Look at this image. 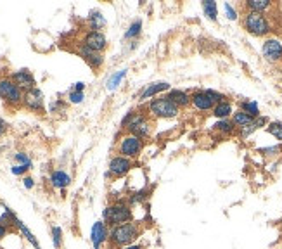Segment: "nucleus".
I'll return each instance as SVG.
<instances>
[{
	"label": "nucleus",
	"mask_w": 282,
	"mask_h": 249,
	"mask_svg": "<svg viewBox=\"0 0 282 249\" xmlns=\"http://www.w3.org/2000/svg\"><path fill=\"white\" fill-rule=\"evenodd\" d=\"M273 4L270 0H248L244 2L246 11H251V12H260V14H267V12L272 9Z\"/></svg>",
	"instance_id": "obj_20"
},
{
	"label": "nucleus",
	"mask_w": 282,
	"mask_h": 249,
	"mask_svg": "<svg viewBox=\"0 0 282 249\" xmlns=\"http://www.w3.org/2000/svg\"><path fill=\"white\" fill-rule=\"evenodd\" d=\"M23 106L31 113L43 114L45 113V101H43V93L38 90V88H33V90L25 92V97H23Z\"/></svg>",
	"instance_id": "obj_9"
},
{
	"label": "nucleus",
	"mask_w": 282,
	"mask_h": 249,
	"mask_svg": "<svg viewBox=\"0 0 282 249\" xmlns=\"http://www.w3.org/2000/svg\"><path fill=\"white\" fill-rule=\"evenodd\" d=\"M88 23H90L92 31H100L104 26H106V19L100 16V12H94V14H90V18H88Z\"/></svg>",
	"instance_id": "obj_26"
},
{
	"label": "nucleus",
	"mask_w": 282,
	"mask_h": 249,
	"mask_svg": "<svg viewBox=\"0 0 282 249\" xmlns=\"http://www.w3.org/2000/svg\"><path fill=\"white\" fill-rule=\"evenodd\" d=\"M90 240L95 249H100L104 242L109 240V227H107L102 220L94 223V227H92V230H90Z\"/></svg>",
	"instance_id": "obj_13"
},
{
	"label": "nucleus",
	"mask_w": 282,
	"mask_h": 249,
	"mask_svg": "<svg viewBox=\"0 0 282 249\" xmlns=\"http://www.w3.org/2000/svg\"><path fill=\"white\" fill-rule=\"evenodd\" d=\"M78 54H80V57H82V59L88 64V66L94 69V71H97V69L102 68V64H104V56L100 54V52L90 51L88 47H85V45H82V43H80Z\"/></svg>",
	"instance_id": "obj_14"
},
{
	"label": "nucleus",
	"mask_w": 282,
	"mask_h": 249,
	"mask_svg": "<svg viewBox=\"0 0 282 249\" xmlns=\"http://www.w3.org/2000/svg\"><path fill=\"white\" fill-rule=\"evenodd\" d=\"M28 170H30V168H26V166H21V165H14L13 166V173L14 175H25Z\"/></svg>",
	"instance_id": "obj_37"
},
{
	"label": "nucleus",
	"mask_w": 282,
	"mask_h": 249,
	"mask_svg": "<svg viewBox=\"0 0 282 249\" xmlns=\"http://www.w3.org/2000/svg\"><path fill=\"white\" fill-rule=\"evenodd\" d=\"M120 249H146L142 246V244H130V246H125V247H120Z\"/></svg>",
	"instance_id": "obj_42"
},
{
	"label": "nucleus",
	"mask_w": 282,
	"mask_h": 249,
	"mask_svg": "<svg viewBox=\"0 0 282 249\" xmlns=\"http://www.w3.org/2000/svg\"><path fill=\"white\" fill-rule=\"evenodd\" d=\"M83 88H85V83H82V81H80V83H76L73 87V92H83Z\"/></svg>",
	"instance_id": "obj_41"
},
{
	"label": "nucleus",
	"mask_w": 282,
	"mask_h": 249,
	"mask_svg": "<svg viewBox=\"0 0 282 249\" xmlns=\"http://www.w3.org/2000/svg\"><path fill=\"white\" fill-rule=\"evenodd\" d=\"M132 168H134V161H132V159L123 158V156H120V154H116V156L111 158L109 170H107L106 177L107 178H109V177H116V178L125 177V175H127Z\"/></svg>",
	"instance_id": "obj_8"
},
{
	"label": "nucleus",
	"mask_w": 282,
	"mask_h": 249,
	"mask_svg": "<svg viewBox=\"0 0 282 249\" xmlns=\"http://www.w3.org/2000/svg\"><path fill=\"white\" fill-rule=\"evenodd\" d=\"M261 54L268 63H280L282 61V42L279 38H267L261 47Z\"/></svg>",
	"instance_id": "obj_10"
},
{
	"label": "nucleus",
	"mask_w": 282,
	"mask_h": 249,
	"mask_svg": "<svg viewBox=\"0 0 282 249\" xmlns=\"http://www.w3.org/2000/svg\"><path fill=\"white\" fill-rule=\"evenodd\" d=\"M9 230H11L9 227H6V225H2V223H0V240L6 237L7 234H9Z\"/></svg>",
	"instance_id": "obj_40"
},
{
	"label": "nucleus",
	"mask_w": 282,
	"mask_h": 249,
	"mask_svg": "<svg viewBox=\"0 0 282 249\" xmlns=\"http://www.w3.org/2000/svg\"><path fill=\"white\" fill-rule=\"evenodd\" d=\"M253 125H255L256 130H258V128H263V126L268 125V118H267V116H261V114H260V116L253 120Z\"/></svg>",
	"instance_id": "obj_36"
},
{
	"label": "nucleus",
	"mask_w": 282,
	"mask_h": 249,
	"mask_svg": "<svg viewBox=\"0 0 282 249\" xmlns=\"http://www.w3.org/2000/svg\"><path fill=\"white\" fill-rule=\"evenodd\" d=\"M125 75H127V71H125V69H123V71H118L116 75H112L109 78V81H107V88H109V90H115V88L120 85V81H122V78Z\"/></svg>",
	"instance_id": "obj_31"
},
{
	"label": "nucleus",
	"mask_w": 282,
	"mask_h": 249,
	"mask_svg": "<svg viewBox=\"0 0 282 249\" xmlns=\"http://www.w3.org/2000/svg\"><path fill=\"white\" fill-rule=\"evenodd\" d=\"M52 240H54V247L61 249L63 246V230L61 227H52Z\"/></svg>",
	"instance_id": "obj_30"
},
{
	"label": "nucleus",
	"mask_w": 282,
	"mask_h": 249,
	"mask_svg": "<svg viewBox=\"0 0 282 249\" xmlns=\"http://www.w3.org/2000/svg\"><path fill=\"white\" fill-rule=\"evenodd\" d=\"M267 132L272 137H275L277 140L282 142V123L280 121H270V123L267 125Z\"/></svg>",
	"instance_id": "obj_28"
},
{
	"label": "nucleus",
	"mask_w": 282,
	"mask_h": 249,
	"mask_svg": "<svg viewBox=\"0 0 282 249\" xmlns=\"http://www.w3.org/2000/svg\"><path fill=\"white\" fill-rule=\"evenodd\" d=\"M243 28L253 36H267L272 33V24H270L267 14L246 11L243 16Z\"/></svg>",
	"instance_id": "obj_4"
},
{
	"label": "nucleus",
	"mask_w": 282,
	"mask_h": 249,
	"mask_svg": "<svg viewBox=\"0 0 282 249\" xmlns=\"http://www.w3.org/2000/svg\"><path fill=\"white\" fill-rule=\"evenodd\" d=\"M201 6H203V12L209 21H216V18H218V6H216V2L206 0V2H203Z\"/></svg>",
	"instance_id": "obj_23"
},
{
	"label": "nucleus",
	"mask_w": 282,
	"mask_h": 249,
	"mask_svg": "<svg viewBox=\"0 0 282 249\" xmlns=\"http://www.w3.org/2000/svg\"><path fill=\"white\" fill-rule=\"evenodd\" d=\"M23 97H25V92L11 80V76L0 78V99L6 102V106L19 108V106H23Z\"/></svg>",
	"instance_id": "obj_6"
},
{
	"label": "nucleus",
	"mask_w": 282,
	"mask_h": 249,
	"mask_svg": "<svg viewBox=\"0 0 282 249\" xmlns=\"http://www.w3.org/2000/svg\"><path fill=\"white\" fill-rule=\"evenodd\" d=\"M132 220H134V211H132V206L128 203H123V201L112 203L102 211V222L106 223L109 228L123 225V223H130Z\"/></svg>",
	"instance_id": "obj_3"
},
{
	"label": "nucleus",
	"mask_w": 282,
	"mask_h": 249,
	"mask_svg": "<svg viewBox=\"0 0 282 249\" xmlns=\"http://www.w3.org/2000/svg\"><path fill=\"white\" fill-rule=\"evenodd\" d=\"M16 228H18V230L21 232L23 235H25V237H26V240H28V242H30L31 246H33L35 249H42V247H40V244H38V240L35 239V235L31 234L30 230H28V227L25 225V223L21 222V220H18V223H16Z\"/></svg>",
	"instance_id": "obj_25"
},
{
	"label": "nucleus",
	"mask_w": 282,
	"mask_h": 249,
	"mask_svg": "<svg viewBox=\"0 0 282 249\" xmlns=\"http://www.w3.org/2000/svg\"><path fill=\"white\" fill-rule=\"evenodd\" d=\"M191 104L194 106L197 111H213V108H215V102L209 97L208 90H201V88H197L191 93Z\"/></svg>",
	"instance_id": "obj_12"
},
{
	"label": "nucleus",
	"mask_w": 282,
	"mask_h": 249,
	"mask_svg": "<svg viewBox=\"0 0 282 249\" xmlns=\"http://www.w3.org/2000/svg\"><path fill=\"white\" fill-rule=\"evenodd\" d=\"M258 153L263 154V156H267V158H277L279 154H282V144L270 145V147H261V149H258Z\"/></svg>",
	"instance_id": "obj_29"
},
{
	"label": "nucleus",
	"mask_w": 282,
	"mask_h": 249,
	"mask_svg": "<svg viewBox=\"0 0 282 249\" xmlns=\"http://www.w3.org/2000/svg\"><path fill=\"white\" fill-rule=\"evenodd\" d=\"M68 99H70L71 104H80V102H83L85 99V95H83V92H70V95H68Z\"/></svg>",
	"instance_id": "obj_33"
},
{
	"label": "nucleus",
	"mask_w": 282,
	"mask_h": 249,
	"mask_svg": "<svg viewBox=\"0 0 282 249\" xmlns=\"http://www.w3.org/2000/svg\"><path fill=\"white\" fill-rule=\"evenodd\" d=\"M152 123L151 116L144 111H130L122 121V128L130 135L147 138L152 133Z\"/></svg>",
	"instance_id": "obj_2"
},
{
	"label": "nucleus",
	"mask_w": 282,
	"mask_h": 249,
	"mask_svg": "<svg viewBox=\"0 0 282 249\" xmlns=\"http://www.w3.org/2000/svg\"><path fill=\"white\" fill-rule=\"evenodd\" d=\"M11 80H13L23 92H28V90H33V88H37V87H35V85H37V83H35V76L31 75L28 69H19V71H14L13 75H11Z\"/></svg>",
	"instance_id": "obj_15"
},
{
	"label": "nucleus",
	"mask_w": 282,
	"mask_h": 249,
	"mask_svg": "<svg viewBox=\"0 0 282 249\" xmlns=\"http://www.w3.org/2000/svg\"><path fill=\"white\" fill-rule=\"evenodd\" d=\"M166 90H172L170 83H166V81H158V83L147 85V87L142 90V93H140L139 101H147V99H151V97L158 95V93H161V92H166Z\"/></svg>",
	"instance_id": "obj_17"
},
{
	"label": "nucleus",
	"mask_w": 282,
	"mask_h": 249,
	"mask_svg": "<svg viewBox=\"0 0 282 249\" xmlns=\"http://www.w3.org/2000/svg\"><path fill=\"white\" fill-rule=\"evenodd\" d=\"M140 31H142V21H140V19H135V21L130 24L128 31L125 33V38H128V40L137 38V36L140 35Z\"/></svg>",
	"instance_id": "obj_27"
},
{
	"label": "nucleus",
	"mask_w": 282,
	"mask_h": 249,
	"mask_svg": "<svg viewBox=\"0 0 282 249\" xmlns=\"http://www.w3.org/2000/svg\"><path fill=\"white\" fill-rule=\"evenodd\" d=\"M213 130L221 133V135H232V133L236 132L237 128L234 126L231 118H229V120H218V121H216V123L213 125Z\"/></svg>",
	"instance_id": "obj_22"
},
{
	"label": "nucleus",
	"mask_w": 282,
	"mask_h": 249,
	"mask_svg": "<svg viewBox=\"0 0 282 249\" xmlns=\"http://www.w3.org/2000/svg\"><path fill=\"white\" fill-rule=\"evenodd\" d=\"M23 183H25V187H26L28 190L33 189V187H35V180L31 177H25V178H23Z\"/></svg>",
	"instance_id": "obj_38"
},
{
	"label": "nucleus",
	"mask_w": 282,
	"mask_h": 249,
	"mask_svg": "<svg viewBox=\"0 0 282 249\" xmlns=\"http://www.w3.org/2000/svg\"><path fill=\"white\" fill-rule=\"evenodd\" d=\"M82 45L88 47L90 51H95V52H100V54H102V51L107 47V38L102 31H92L90 30V31H87L85 36H83Z\"/></svg>",
	"instance_id": "obj_11"
},
{
	"label": "nucleus",
	"mask_w": 282,
	"mask_h": 249,
	"mask_svg": "<svg viewBox=\"0 0 282 249\" xmlns=\"http://www.w3.org/2000/svg\"><path fill=\"white\" fill-rule=\"evenodd\" d=\"M239 109L244 111L246 114H249L251 118H258L260 116V108H258L256 102L253 101H241L239 102Z\"/></svg>",
	"instance_id": "obj_24"
},
{
	"label": "nucleus",
	"mask_w": 282,
	"mask_h": 249,
	"mask_svg": "<svg viewBox=\"0 0 282 249\" xmlns=\"http://www.w3.org/2000/svg\"><path fill=\"white\" fill-rule=\"evenodd\" d=\"M14 158H16V161H18L21 166H26V168H31V159L28 158L25 153H18Z\"/></svg>",
	"instance_id": "obj_32"
},
{
	"label": "nucleus",
	"mask_w": 282,
	"mask_h": 249,
	"mask_svg": "<svg viewBox=\"0 0 282 249\" xmlns=\"http://www.w3.org/2000/svg\"><path fill=\"white\" fill-rule=\"evenodd\" d=\"M253 132H256V128H255V125L251 123V125L244 126V128H239V137L241 138H248Z\"/></svg>",
	"instance_id": "obj_35"
},
{
	"label": "nucleus",
	"mask_w": 282,
	"mask_h": 249,
	"mask_svg": "<svg viewBox=\"0 0 282 249\" xmlns=\"http://www.w3.org/2000/svg\"><path fill=\"white\" fill-rule=\"evenodd\" d=\"M7 128H9V126H7L6 121H4L2 118H0V138H2V137L7 133Z\"/></svg>",
	"instance_id": "obj_39"
},
{
	"label": "nucleus",
	"mask_w": 282,
	"mask_h": 249,
	"mask_svg": "<svg viewBox=\"0 0 282 249\" xmlns=\"http://www.w3.org/2000/svg\"><path fill=\"white\" fill-rule=\"evenodd\" d=\"M211 114L215 118H218V120H229V118H232L234 114V106L231 101H223V102H218V104H215V108H213Z\"/></svg>",
	"instance_id": "obj_18"
},
{
	"label": "nucleus",
	"mask_w": 282,
	"mask_h": 249,
	"mask_svg": "<svg viewBox=\"0 0 282 249\" xmlns=\"http://www.w3.org/2000/svg\"><path fill=\"white\" fill-rule=\"evenodd\" d=\"M231 120H232L234 126H236V128L239 130V128H244V126L251 125L255 118H251V116H249V114H246L244 111H241V109H237V111H234V114H232Z\"/></svg>",
	"instance_id": "obj_21"
},
{
	"label": "nucleus",
	"mask_w": 282,
	"mask_h": 249,
	"mask_svg": "<svg viewBox=\"0 0 282 249\" xmlns=\"http://www.w3.org/2000/svg\"><path fill=\"white\" fill-rule=\"evenodd\" d=\"M146 111L149 116L156 118V120H170V118L179 116L180 109L166 95H163V97H158V99L149 101Z\"/></svg>",
	"instance_id": "obj_5"
},
{
	"label": "nucleus",
	"mask_w": 282,
	"mask_h": 249,
	"mask_svg": "<svg viewBox=\"0 0 282 249\" xmlns=\"http://www.w3.org/2000/svg\"><path fill=\"white\" fill-rule=\"evenodd\" d=\"M166 97L179 109H185V108H189V106H191V93L185 92V90H180V88H173V90L168 92Z\"/></svg>",
	"instance_id": "obj_16"
},
{
	"label": "nucleus",
	"mask_w": 282,
	"mask_h": 249,
	"mask_svg": "<svg viewBox=\"0 0 282 249\" xmlns=\"http://www.w3.org/2000/svg\"><path fill=\"white\" fill-rule=\"evenodd\" d=\"M50 183H52V187H55V189H63L64 190L66 187H70L71 177L66 173V171L55 170V171H52V175H50Z\"/></svg>",
	"instance_id": "obj_19"
},
{
	"label": "nucleus",
	"mask_w": 282,
	"mask_h": 249,
	"mask_svg": "<svg viewBox=\"0 0 282 249\" xmlns=\"http://www.w3.org/2000/svg\"><path fill=\"white\" fill-rule=\"evenodd\" d=\"M144 145H146L144 138L130 135V133H125L118 142V154L128 159H135V158H139L140 153L144 151Z\"/></svg>",
	"instance_id": "obj_7"
},
{
	"label": "nucleus",
	"mask_w": 282,
	"mask_h": 249,
	"mask_svg": "<svg viewBox=\"0 0 282 249\" xmlns=\"http://www.w3.org/2000/svg\"><path fill=\"white\" fill-rule=\"evenodd\" d=\"M223 9H225V14H227V18L231 19V21H236V19L239 18V16H237V11L234 9V7L231 6V4H225Z\"/></svg>",
	"instance_id": "obj_34"
},
{
	"label": "nucleus",
	"mask_w": 282,
	"mask_h": 249,
	"mask_svg": "<svg viewBox=\"0 0 282 249\" xmlns=\"http://www.w3.org/2000/svg\"><path fill=\"white\" fill-rule=\"evenodd\" d=\"M142 235V227L140 223L130 222V223H123V225L112 227L109 228V247L111 249H120L125 246H130V244H135V240Z\"/></svg>",
	"instance_id": "obj_1"
}]
</instances>
